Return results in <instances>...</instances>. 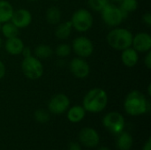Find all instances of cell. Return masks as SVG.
I'll return each mask as SVG.
<instances>
[{
    "label": "cell",
    "instance_id": "cell-1",
    "mask_svg": "<svg viewBox=\"0 0 151 150\" xmlns=\"http://www.w3.org/2000/svg\"><path fill=\"white\" fill-rule=\"evenodd\" d=\"M124 109L130 116H140L150 111V102L141 91L133 90L125 99Z\"/></svg>",
    "mask_w": 151,
    "mask_h": 150
},
{
    "label": "cell",
    "instance_id": "cell-2",
    "mask_svg": "<svg viewBox=\"0 0 151 150\" xmlns=\"http://www.w3.org/2000/svg\"><path fill=\"white\" fill-rule=\"evenodd\" d=\"M82 106L86 111L98 113L105 109L108 103V95L105 90L95 88L90 89L84 96Z\"/></svg>",
    "mask_w": 151,
    "mask_h": 150
},
{
    "label": "cell",
    "instance_id": "cell-3",
    "mask_svg": "<svg viewBox=\"0 0 151 150\" xmlns=\"http://www.w3.org/2000/svg\"><path fill=\"white\" fill-rule=\"evenodd\" d=\"M134 34L132 32L124 27H118L111 29L106 37L107 43L110 47L117 50H123L132 46Z\"/></svg>",
    "mask_w": 151,
    "mask_h": 150
},
{
    "label": "cell",
    "instance_id": "cell-4",
    "mask_svg": "<svg viewBox=\"0 0 151 150\" xmlns=\"http://www.w3.org/2000/svg\"><path fill=\"white\" fill-rule=\"evenodd\" d=\"M20 67L23 74L31 80H36L43 75V65L41 60L35 56L24 57L21 61Z\"/></svg>",
    "mask_w": 151,
    "mask_h": 150
},
{
    "label": "cell",
    "instance_id": "cell-5",
    "mask_svg": "<svg viewBox=\"0 0 151 150\" xmlns=\"http://www.w3.org/2000/svg\"><path fill=\"white\" fill-rule=\"evenodd\" d=\"M70 21L72 23L73 28L80 33H84L92 27L94 18L88 10L81 8L73 13Z\"/></svg>",
    "mask_w": 151,
    "mask_h": 150
},
{
    "label": "cell",
    "instance_id": "cell-6",
    "mask_svg": "<svg viewBox=\"0 0 151 150\" xmlns=\"http://www.w3.org/2000/svg\"><path fill=\"white\" fill-rule=\"evenodd\" d=\"M101 14L104 22L107 26L112 27L119 26L126 18V15L123 13L119 6H116L115 4L109 3L101 11Z\"/></svg>",
    "mask_w": 151,
    "mask_h": 150
},
{
    "label": "cell",
    "instance_id": "cell-7",
    "mask_svg": "<svg viewBox=\"0 0 151 150\" xmlns=\"http://www.w3.org/2000/svg\"><path fill=\"white\" fill-rule=\"evenodd\" d=\"M103 124L108 131L115 135H118L123 132L125 128V118L120 113L111 111L104 117Z\"/></svg>",
    "mask_w": 151,
    "mask_h": 150
},
{
    "label": "cell",
    "instance_id": "cell-8",
    "mask_svg": "<svg viewBox=\"0 0 151 150\" xmlns=\"http://www.w3.org/2000/svg\"><path fill=\"white\" fill-rule=\"evenodd\" d=\"M72 50L81 58H86L90 57L94 52L93 42L86 36L76 37L72 43Z\"/></svg>",
    "mask_w": 151,
    "mask_h": 150
},
{
    "label": "cell",
    "instance_id": "cell-9",
    "mask_svg": "<svg viewBox=\"0 0 151 150\" xmlns=\"http://www.w3.org/2000/svg\"><path fill=\"white\" fill-rule=\"evenodd\" d=\"M70 106V100L65 94L59 93L51 97L49 102L48 108L50 113L55 115H60L65 112Z\"/></svg>",
    "mask_w": 151,
    "mask_h": 150
},
{
    "label": "cell",
    "instance_id": "cell-10",
    "mask_svg": "<svg viewBox=\"0 0 151 150\" xmlns=\"http://www.w3.org/2000/svg\"><path fill=\"white\" fill-rule=\"evenodd\" d=\"M69 70L71 73L78 79H86L90 73V66L88 63L81 57H74L69 63Z\"/></svg>",
    "mask_w": 151,
    "mask_h": 150
},
{
    "label": "cell",
    "instance_id": "cell-11",
    "mask_svg": "<svg viewBox=\"0 0 151 150\" xmlns=\"http://www.w3.org/2000/svg\"><path fill=\"white\" fill-rule=\"evenodd\" d=\"M138 53H146L151 50V36L149 33L141 32L133 36L132 46Z\"/></svg>",
    "mask_w": 151,
    "mask_h": 150
},
{
    "label": "cell",
    "instance_id": "cell-12",
    "mask_svg": "<svg viewBox=\"0 0 151 150\" xmlns=\"http://www.w3.org/2000/svg\"><path fill=\"white\" fill-rule=\"evenodd\" d=\"M10 21H12L19 29L25 28L31 24L32 14L28 10L24 8H19L16 11H13Z\"/></svg>",
    "mask_w": 151,
    "mask_h": 150
},
{
    "label": "cell",
    "instance_id": "cell-13",
    "mask_svg": "<svg viewBox=\"0 0 151 150\" xmlns=\"http://www.w3.org/2000/svg\"><path fill=\"white\" fill-rule=\"evenodd\" d=\"M81 143L87 148H95L99 143V135L97 132L90 127L83 128L79 133Z\"/></svg>",
    "mask_w": 151,
    "mask_h": 150
},
{
    "label": "cell",
    "instance_id": "cell-14",
    "mask_svg": "<svg viewBox=\"0 0 151 150\" xmlns=\"http://www.w3.org/2000/svg\"><path fill=\"white\" fill-rule=\"evenodd\" d=\"M121 61L127 67H134L139 61V53L133 48L129 47L121 50Z\"/></svg>",
    "mask_w": 151,
    "mask_h": 150
},
{
    "label": "cell",
    "instance_id": "cell-15",
    "mask_svg": "<svg viewBox=\"0 0 151 150\" xmlns=\"http://www.w3.org/2000/svg\"><path fill=\"white\" fill-rule=\"evenodd\" d=\"M24 47H25V45H24L23 41L20 38H19L18 36L6 39L5 42H4V49H5L6 52L12 56L21 54Z\"/></svg>",
    "mask_w": 151,
    "mask_h": 150
},
{
    "label": "cell",
    "instance_id": "cell-16",
    "mask_svg": "<svg viewBox=\"0 0 151 150\" xmlns=\"http://www.w3.org/2000/svg\"><path fill=\"white\" fill-rule=\"evenodd\" d=\"M86 115V111L83 106L74 105L71 107L67 111V118L72 123L81 122Z\"/></svg>",
    "mask_w": 151,
    "mask_h": 150
},
{
    "label": "cell",
    "instance_id": "cell-17",
    "mask_svg": "<svg viewBox=\"0 0 151 150\" xmlns=\"http://www.w3.org/2000/svg\"><path fill=\"white\" fill-rule=\"evenodd\" d=\"M72 30H73V26L70 20L61 23L59 22L55 30V35L59 40H66L71 35Z\"/></svg>",
    "mask_w": 151,
    "mask_h": 150
},
{
    "label": "cell",
    "instance_id": "cell-18",
    "mask_svg": "<svg viewBox=\"0 0 151 150\" xmlns=\"http://www.w3.org/2000/svg\"><path fill=\"white\" fill-rule=\"evenodd\" d=\"M13 11L14 9L10 2L6 0H0V22L3 24L4 22L10 21Z\"/></svg>",
    "mask_w": 151,
    "mask_h": 150
},
{
    "label": "cell",
    "instance_id": "cell-19",
    "mask_svg": "<svg viewBox=\"0 0 151 150\" xmlns=\"http://www.w3.org/2000/svg\"><path fill=\"white\" fill-rule=\"evenodd\" d=\"M46 20L50 25H58L62 18V12L57 6H50L45 13Z\"/></svg>",
    "mask_w": 151,
    "mask_h": 150
},
{
    "label": "cell",
    "instance_id": "cell-20",
    "mask_svg": "<svg viewBox=\"0 0 151 150\" xmlns=\"http://www.w3.org/2000/svg\"><path fill=\"white\" fill-rule=\"evenodd\" d=\"M117 147L119 150H130L133 146V137L127 132H121L118 134Z\"/></svg>",
    "mask_w": 151,
    "mask_h": 150
},
{
    "label": "cell",
    "instance_id": "cell-21",
    "mask_svg": "<svg viewBox=\"0 0 151 150\" xmlns=\"http://www.w3.org/2000/svg\"><path fill=\"white\" fill-rule=\"evenodd\" d=\"M0 32L2 33L3 36H4L6 39H9L18 36L19 33V29L12 21H7L2 24Z\"/></svg>",
    "mask_w": 151,
    "mask_h": 150
},
{
    "label": "cell",
    "instance_id": "cell-22",
    "mask_svg": "<svg viewBox=\"0 0 151 150\" xmlns=\"http://www.w3.org/2000/svg\"><path fill=\"white\" fill-rule=\"evenodd\" d=\"M34 53H35V57L40 60L41 59H48L49 57H50L53 55L54 50H52V48L50 46H49L47 44H40L35 48Z\"/></svg>",
    "mask_w": 151,
    "mask_h": 150
},
{
    "label": "cell",
    "instance_id": "cell-23",
    "mask_svg": "<svg viewBox=\"0 0 151 150\" xmlns=\"http://www.w3.org/2000/svg\"><path fill=\"white\" fill-rule=\"evenodd\" d=\"M119 8L123 11V13L127 16L128 13L133 12L138 8V0H122L120 2Z\"/></svg>",
    "mask_w": 151,
    "mask_h": 150
},
{
    "label": "cell",
    "instance_id": "cell-24",
    "mask_svg": "<svg viewBox=\"0 0 151 150\" xmlns=\"http://www.w3.org/2000/svg\"><path fill=\"white\" fill-rule=\"evenodd\" d=\"M55 54L57 55V57L63 58V57H68L71 52H72V47L69 44L66 43H61L59 45L57 46V48L54 50Z\"/></svg>",
    "mask_w": 151,
    "mask_h": 150
},
{
    "label": "cell",
    "instance_id": "cell-25",
    "mask_svg": "<svg viewBox=\"0 0 151 150\" xmlns=\"http://www.w3.org/2000/svg\"><path fill=\"white\" fill-rule=\"evenodd\" d=\"M34 117H35V119L38 123H41V124L47 123L50 120V113L47 111L43 110V109L36 110L35 111Z\"/></svg>",
    "mask_w": 151,
    "mask_h": 150
},
{
    "label": "cell",
    "instance_id": "cell-26",
    "mask_svg": "<svg viewBox=\"0 0 151 150\" xmlns=\"http://www.w3.org/2000/svg\"><path fill=\"white\" fill-rule=\"evenodd\" d=\"M90 8L96 11H101L108 4V0H88Z\"/></svg>",
    "mask_w": 151,
    "mask_h": 150
},
{
    "label": "cell",
    "instance_id": "cell-27",
    "mask_svg": "<svg viewBox=\"0 0 151 150\" xmlns=\"http://www.w3.org/2000/svg\"><path fill=\"white\" fill-rule=\"evenodd\" d=\"M144 65L148 69H151V51L146 52V56L144 57Z\"/></svg>",
    "mask_w": 151,
    "mask_h": 150
},
{
    "label": "cell",
    "instance_id": "cell-28",
    "mask_svg": "<svg viewBox=\"0 0 151 150\" xmlns=\"http://www.w3.org/2000/svg\"><path fill=\"white\" fill-rule=\"evenodd\" d=\"M142 21L144 24H146L148 27L151 26V13L150 12H146L142 16Z\"/></svg>",
    "mask_w": 151,
    "mask_h": 150
},
{
    "label": "cell",
    "instance_id": "cell-29",
    "mask_svg": "<svg viewBox=\"0 0 151 150\" xmlns=\"http://www.w3.org/2000/svg\"><path fill=\"white\" fill-rule=\"evenodd\" d=\"M5 73H6V67L4 62L0 60V80H2L5 76Z\"/></svg>",
    "mask_w": 151,
    "mask_h": 150
},
{
    "label": "cell",
    "instance_id": "cell-30",
    "mask_svg": "<svg viewBox=\"0 0 151 150\" xmlns=\"http://www.w3.org/2000/svg\"><path fill=\"white\" fill-rule=\"evenodd\" d=\"M69 150H81V145L78 142H71L68 147Z\"/></svg>",
    "mask_w": 151,
    "mask_h": 150
},
{
    "label": "cell",
    "instance_id": "cell-31",
    "mask_svg": "<svg viewBox=\"0 0 151 150\" xmlns=\"http://www.w3.org/2000/svg\"><path fill=\"white\" fill-rule=\"evenodd\" d=\"M21 54L23 55V57H27L32 56L31 49H30V48H28V47H24V49L22 50Z\"/></svg>",
    "mask_w": 151,
    "mask_h": 150
},
{
    "label": "cell",
    "instance_id": "cell-32",
    "mask_svg": "<svg viewBox=\"0 0 151 150\" xmlns=\"http://www.w3.org/2000/svg\"><path fill=\"white\" fill-rule=\"evenodd\" d=\"M142 150H151V139L150 138V139L147 141V142L145 143V145H144V147H143Z\"/></svg>",
    "mask_w": 151,
    "mask_h": 150
},
{
    "label": "cell",
    "instance_id": "cell-33",
    "mask_svg": "<svg viewBox=\"0 0 151 150\" xmlns=\"http://www.w3.org/2000/svg\"><path fill=\"white\" fill-rule=\"evenodd\" d=\"M148 95H149L150 96L151 95V85L150 84V85H149V87H148Z\"/></svg>",
    "mask_w": 151,
    "mask_h": 150
},
{
    "label": "cell",
    "instance_id": "cell-34",
    "mask_svg": "<svg viewBox=\"0 0 151 150\" xmlns=\"http://www.w3.org/2000/svg\"><path fill=\"white\" fill-rule=\"evenodd\" d=\"M98 150H111L110 149H108V148H106V147H102V148H100Z\"/></svg>",
    "mask_w": 151,
    "mask_h": 150
},
{
    "label": "cell",
    "instance_id": "cell-35",
    "mask_svg": "<svg viewBox=\"0 0 151 150\" xmlns=\"http://www.w3.org/2000/svg\"><path fill=\"white\" fill-rule=\"evenodd\" d=\"M2 46H3V40H2L1 36H0V49L2 48Z\"/></svg>",
    "mask_w": 151,
    "mask_h": 150
},
{
    "label": "cell",
    "instance_id": "cell-36",
    "mask_svg": "<svg viewBox=\"0 0 151 150\" xmlns=\"http://www.w3.org/2000/svg\"><path fill=\"white\" fill-rule=\"evenodd\" d=\"M29 2H36V1H38V0H28Z\"/></svg>",
    "mask_w": 151,
    "mask_h": 150
},
{
    "label": "cell",
    "instance_id": "cell-37",
    "mask_svg": "<svg viewBox=\"0 0 151 150\" xmlns=\"http://www.w3.org/2000/svg\"><path fill=\"white\" fill-rule=\"evenodd\" d=\"M113 1H116V2H121L122 0H113Z\"/></svg>",
    "mask_w": 151,
    "mask_h": 150
},
{
    "label": "cell",
    "instance_id": "cell-38",
    "mask_svg": "<svg viewBox=\"0 0 151 150\" xmlns=\"http://www.w3.org/2000/svg\"><path fill=\"white\" fill-rule=\"evenodd\" d=\"M1 27H2V23L0 22V31H1Z\"/></svg>",
    "mask_w": 151,
    "mask_h": 150
},
{
    "label": "cell",
    "instance_id": "cell-39",
    "mask_svg": "<svg viewBox=\"0 0 151 150\" xmlns=\"http://www.w3.org/2000/svg\"><path fill=\"white\" fill-rule=\"evenodd\" d=\"M52 1H58V0H52Z\"/></svg>",
    "mask_w": 151,
    "mask_h": 150
}]
</instances>
